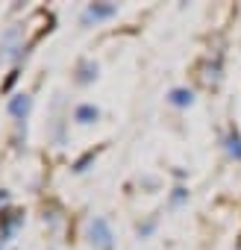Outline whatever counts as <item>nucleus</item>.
I'll list each match as a JSON object with an SVG mask.
<instances>
[{"mask_svg":"<svg viewBox=\"0 0 241 250\" xmlns=\"http://www.w3.org/2000/svg\"><path fill=\"white\" fill-rule=\"evenodd\" d=\"M88 241L97 250H112L115 247V232H112V227H109L106 218H100V215L91 218V224H88Z\"/></svg>","mask_w":241,"mask_h":250,"instance_id":"obj_1","label":"nucleus"},{"mask_svg":"<svg viewBox=\"0 0 241 250\" xmlns=\"http://www.w3.org/2000/svg\"><path fill=\"white\" fill-rule=\"evenodd\" d=\"M30 109H33V97H30V94H15V97L6 100V112H9L15 121H27Z\"/></svg>","mask_w":241,"mask_h":250,"instance_id":"obj_2","label":"nucleus"},{"mask_svg":"<svg viewBox=\"0 0 241 250\" xmlns=\"http://www.w3.org/2000/svg\"><path fill=\"white\" fill-rule=\"evenodd\" d=\"M112 15H118V3H88L85 12H82V24L103 21V18H112Z\"/></svg>","mask_w":241,"mask_h":250,"instance_id":"obj_3","label":"nucleus"},{"mask_svg":"<svg viewBox=\"0 0 241 250\" xmlns=\"http://www.w3.org/2000/svg\"><path fill=\"white\" fill-rule=\"evenodd\" d=\"M97 62H91V59H80L77 62V74H74V83L77 85H91L94 80H97Z\"/></svg>","mask_w":241,"mask_h":250,"instance_id":"obj_4","label":"nucleus"},{"mask_svg":"<svg viewBox=\"0 0 241 250\" xmlns=\"http://www.w3.org/2000/svg\"><path fill=\"white\" fill-rule=\"evenodd\" d=\"M223 147H226V153L235 162H241V130L235 127V124H232V127L226 130V136H223Z\"/></svg>","mask_w":241,"mask_h":250,"instance_id":"obj_5","label":"nucleus"},{"mask_svg":"<svg viewBox=\"0 0 241 250\" xmlns=\"http://www.w3.org/2000/svg\"><path fill=\"white\" fill-rule=\"evenodd\" d=\"M168 103H171V106H177V109H188V106L194 103V91H191V88L177 85V88H171V91H168Z\"/></svg>","mask_w":241,"mask_h":250,"instance_id":"obj_6","label":"nucleus"},{"mask_svg":"<svg viewBox=\"0 0 241 250\" xmlns=\"http://www.w3.org/2000/svg\"><path fill=\"white\" fill-rule=\"evenodd\" d=\"M100 118V109L94 106V103H80L77 109H74V121L77 124H94Z\"/></svg>","mask_w":241,"mask_h":250,"instance_id":"obj_7","label":"nucleus"},{"mask_svg":"<svg viewBox=\"0 0 241 250\" xmlns=\"http://www.w3.org/2000/svg\"><path fill=\"white\" fill-rule=\"evenodd\" d=\"M185 200H188V188H185V186H174L168 203H171V206H180V203H185Z\"/></svg>","mask_w":241,"mask_h":250,"instance_id":"obj_8","label":"nucleus"},{"mask_svg":"<svg viewBox=\"0 0 241 250\" xmlns=\"http://www.w3.org/2000/svg\"><path fill=\"white\" fill-rule=\"evenodd\" d=\"M94 156H97V150H88V153H85L82 159H77V162H74V171H77V174H82V171H85V165H88V162H91Z\"/></svg>","mask_w":241,"mask_h":250,"instance_id":"obj_9","label":"nucleus"},{"mask_svg":"<svg viewBox=\"0 0 241 250\" xmlns=\"http://www.w3.org/2000/svg\"><path fill=\"white\" fill-rule=\"evenodd\" d=\"M153 229H156V218H150V221H144V224H139V235H141V238H147V235H150Z\"/></svg>","mask_w":241,"mask_h":250,"instance_id":"obj_10","label":"nucleus"},{"mask_svg":"<svg viewBox=\"0 0 241 250\" xmlns=\"http://www.w3.org/2000/svg\"><path fill=\"white\" fill-rule=\"evenodd\" d=\"M15 80H18V71H12V74H9V77H6V83H3V91H9V88H12V83H15Z\"/></svg>","mask_w":241,"mask_h":250,"instance_id":"obj_11","label":"nucleus"},{"mask_svg":"<svg viewBox=\"0 0 241 250\" xmlns=\"http://www.w3.org/2000/svg\"><path fill=\"white\" fill-rule=\"evenodd\" d=\"M6 200H9V191H6V188H0V206H3Z\"/></svg>","mask_w":241,"mask_h":250,"instance_id":"obj_12","label":"nucleus"}]
</instances>
